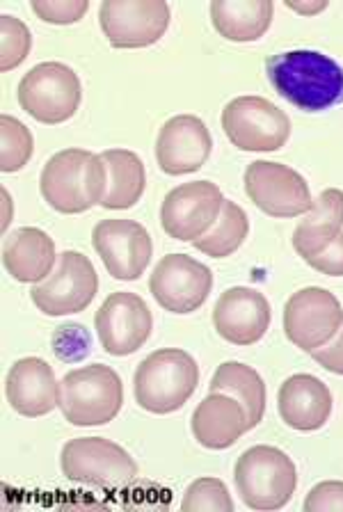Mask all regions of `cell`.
Returning <instances> with one entry per match:
<instances>
[{
    "label": "cell",
    "mask_w": 343,
    "mask_h": 512,
    "mask_svg": "<svg viewBox=\"0 0 343 512\" xmlns=\"http://www.w3.org/2000/svg\"><path fill=\"white\" fill-rule=\"evenodd\" d=\"M245 192L270 218H298L309 213L314 204L302 174L273 160H254L247 165Z\"/></svg>",
    "instance_id": "10"
},
{
    "label": "cell",
    "mask_w": 343,
    "mask_h": 512,
    "mask_svg": "<svg viewBox=\"0 0 343 512\" xmlns=\"http://www.w3.org/2000/svg\"><path fill=\"white\" fill-rule=\"evenodd\" d=\"M92 245L108 275L119 282H135L151 261L149 231L133 220H101L92 231Z\"/></svg>",
    "instance_id": "15"
},
{
    "label": "cell",
    "mask_w": 343,
    "mask_h": 512,
    "mask_svg": "<svg viewBox=\"0 0 343 512\" xmlns=\"http://www.w3.org/2000/svg\"><path fill=\"white\" fill-rule=\"evenodd\" d=\"M311 268L323 272V275L330 277H343V234L332 240L330 245L325 247L314 256L305 259Z\"/></svg>",
    "instance_id": "33"
},
{
    "label": "cell",
    "mask_w": 343,
    "mask_h": 512,
    "mask_svg": "<svg viewBox=\"0 0 343 512\" xmlns=\"http://www.w3.org/2000/svg\"><path fill=\"white\" fill-rule=\"evenodd\" d=\"M307 512H343V483L341 480H325L311 487L305 499Z\"/></svg>",
    "instance_id": "32"
},
{
    "label": "cell",
    "mask_w": 343,
    "mask_h": 512,
    "mask_svg": "<svg viewBox=\"0 0 343 512\" xmlns=\"http://www.w3.org/2000/svg\"><path fill=\"white\" fill-rule=\"evenodd\" d=\"M0 170L3 172H19L33 158L35 140L30 128L10 115L0 117Z\"/></svg>",
    "instance_id": "28"
},
{
    "label": "cell",
    "mask_w": 343,
    "mask_h": 512,
    "mask_svg": "<svg viewBox=\"0 0 343 512\" xmlns=\"http://www.w3.org/2000/svg\"><path fill=\"white\" fill-rule=\"evenodd\" d=\"M106 165V192L101 206L110 211H124L140 202L147 186L145 163L129 149H108L99 154Z\"/></svg>",
    "instance_id": "25"
},
{
    "label": "cell",
    "mask_w": 343,
    "mask_h": 512,
    "mask_svg": "<svg viewBox=\"0 0 343 512\" xmlns=\"http://www.w3.org/2000/svg\"><path fill=\"white\" fill-rule=\"evenodd\" d=\"M3 263L10 275L23 284H39L58 263L55 243L46 231L21 227L5 238Z\"/></svg>",
    "instance_id": "22"
},
{
    "label": "cell",
    "mask_w": 343,
    "mask_h": 512,
    "mask_svg": "<svg viewBox=\"0 0 343 512\" xmlns=\"http://www.w3.org/2000/svg\"><path fill=\"white\" fill-rule=\"evenodd\" d=\"M213 272L188 254H167L154 268L149 291L165 311L193 314L209 298Z\"/></svg>",
    "instance_id": "12"
},
{
    "label": "cell",
    "mask_w": 343,
    "mask_h": 512,
    "mask_svg": "<svg viewBox=\"0 0 343 512\" xmlns=\"http://www.w3.org/2000/svg\"><path fill=\"white\" fill-rule=\"evenodd\" d=\"M247 430L250 426H247L245 407L222 391H211L193 414V435L211 451L234 446Z\"/></svg>",
    "instance_id": "21"
},
{
    "label": "cell",
    "mask_w": 343,
    "mask_h": 512,
    "mask_svg": "<svg viewBox=\"0 0 343 512\" xmlns=\"http://www.w3.org/2000/svg\"><path fill=\"white\" fill-rule=\"evenodd\" d=\"M213 325L222 339L234 346H252L270 327L266 295L247 286H234L220 295L213 309Z\"/></svg>",
    "instance_id": "18"
},
{
    "label": "cell",
    "mask_w": 343,
    "mask_h": 512,
    "mask_svg": "<svg viewBox=\"0 0 343 512\" xmlns=\"http://www.w3.org/2000/svg\"><path fill=\"white\" fill-rule=\"evenodd\" d=\"M197 382L199 368L193 355L179 348L156 350L135 371V400L151 414H172L188 403Z\"/></svg>",
    "instance_id": "3"
},
{
    "label": "cell",
    "mask_w": 343,
    "mask_h": 512,
    "mask_svg": "<svg viewBox=\"0 0 343 512\" xmlns=\"http://www.w3.org/2000/svg\"><path fill=\"white\" fill-rule=\"evenodd\" d=\"M270 0H213L211 21L229 42H257L273 23Z\"/></svg>",
    "instance_id": "24"
},
{
    "label": "cell",
    "mask_w": 343,
    "mask_h": 512,
    "mask_svg": "<svg viewBox=\"0 0 343 512\" xmlns=\"http://www.w3.org/2000/svg\"><path fill=\"white\" fill-rule=\"evenodd\" d=\"M3 199H5V206L10 208V195H7V190H3ZM7 227H10V211H7L5 220H3V229H7Z\"/></svg>",
    "instance_id": "36"
},
{
    "label": "cell",
    "mask_w": 343,
    "mask_h": 512,
    "mask_svg": "<svg viewBox=\"0 0 343 512\" xmlns=\"http://www.w3.org/2000/svg\"><path fill=\"white\" fill-rule=\"evenodd\" d=\"M343 325V307L334 293L318 286L300 288L284 309V332L295 348L314 352L323 348Z\"/></svg>",
    "instance_id": "11"
},
{
    "label": "cell",
    "mask_w": 343,
    "mask_h": 512,
    "mask_svg": "<svg viewBox=\"0 0 343 512\" xmlns=\"http://www.w3.org/2000/svg\"><path fill=\"white\" fill-rule=\"evenodd\" d=\"M5 394L14 412L35 419L58 407L60 382H55L53 368L44 359L26 357L7 373Z\"/></svg>",
    "instance_id": "19"
},
{
    "label": "cell",
    "mask_w": 343,
    "mask_h": 512,
    "mask_svg": "<svg viewBox=\"0 0 343 512\" xmlns=\"http://www.w3.org/2000/svg\"><path fill=\"white\" fill-rule=\"evenodd\" d=\"M83 90L76 71L62 62H42L19 83V103L42 124H62L76 115Z\"/></svg>",
    "instance_id": "6"
},
{
    "label": "cell",
    "mask_w": 343,
    "mask_h": 512,
    "mask_svg": "<svg viewBox=\"0 0 343 512\" xmlns=\"http://www.w3.org/2000/svg\"><path fill=\"white\" fill-rule=\"evenodd\" d=\"M213 138L202 119L177 115L167 119L156 140V160L165 174L179 176L202 170L211 156Z\"/></svg>",
    "instance_id": "17"
},
{
    "label": "cell",
    "mask_w": 343,
    "mask_h": 512,
    "mask_svg": "<svg viewBox=\"0 0 343 512\" xmlns=\"http://www.w3.org/2000/svg\"><path fill=\"white\" fill-rule=\"evenodd\" d=\"M277 407L286 426L302 432L318 430L332 414V391L314 375H291L279 387Z\"/></svg>",
    "instance_id": "20"
},
{
    "label": "cell",
    "mask_w": 343,
    "mask_h": 512,
    "mask_svg": "<svg viewBox=\"0 0 343 512\" xmlns=\"http://www.w3.org/2000/svg\"><path fill=\"white\" fill-rule=\"evenodd\" d=\"M211 391L234 396L245 407L250 430L257 428L266 414V384L252 366L241 362L220 364L211 380Z\"/></svg>",
    "instance_id": "26"
},
{
    "label": "cell",
    "mask_w": 343,
    "mask_h": 512,
    "mask_svg": "<svg viewBox=\"0 0 343 512\" xmlns=\"http://www.w3.org/2000/svg\"><path fill=\"white\" fill-rule=\"evenodd\" d=\"M99 23L115 48H145L165 35L170 5L163 0H106L99 7Z\"/></svg>",
    "instance_id": "13"
},
{
    "label": "cell",
    "mask_w": 343,
    "mask_h": 512,
    "mask_svg": "<svg viewBox=\"0 0 343 512\" xmlns=\"http://www.w3.org/2000/svg\"><path fill=\"white\" fill-rule=\"evenodd\" d=\"M343 229V192L327 188L314 199L309 213L293 231V247L302 259L318 254L341 234Z\"/></svg>",
    "instance_id": "23"
},
{
    "label": "cell",
    "mask_w": 343,
    "mask_h": 512,
    "mask_svg": "<svg viewBox=\"0 0 343 512\" xmlns=\"http://www.w3.org/2000/svg\"><path fill=\"white\" fill-rule=\"evenodd\" d=\"M236 487L247 508L279 510L293 499L298 471L275 446H252L236 462Z\"/></svg>",
    "instance_id": "5"
},
{
    "label": "cell",
    "mask_w": 343,
    "mask_h": 512,
    "mask_svg": "<svg viewBox=\"0 0 343 512\" xmlns=\"http://www.w3.org/2000/svg\"><path fill=\"white\" fill-rule=\"evenodd\" d=\"M0 39H3V48H0V69L10 71L28 58L30 48H33V35L26 23L17 16L3 14L0 16Z\"/></svg>",
    "instance_id": "30"
},
{
    "label": "cell",
    "mask_w": 343,
    "mask_h": 512,
    "mask_svg": "<svg viewBox=\"0 0 343 512\" xmlns=\"http://www.w3.org/2000/svg\"><path fill=\"white\" fill-rule=\"evenodd\" d=\"M275 92L305 112H323L343 101V67L318 51L277 53L266 62Z\"/></svg>",
    "instance_id": "1"
},
{
    "label": "cell",
    "mask_w": 343,
    "mask_h": 512,
    "mask_svg": "<svg viewBox=\"0 0 343 512\" xmlns=\"http://www.w3.org/2000/svg\"><path fill=\"white\" fill-rule=\"evenodd\" d=\"M311 357H314V362L321 364L325 371L343 375V325L323 348L311 352Z\"/></svg>",
    "instance_id": "34"
},
{
    "label": "cell",
    "mask_w": 343,
    "mask_h": 512,
    "mask_svg": "<svg viewBox=\"0 0 343 512\" xmlns=\"http://www.w3.org/2000/svg\"><path fill=\"white\" fill-rule=\"evenodd\" d=\"M183 512H234V501H231L227 485L220 478H197L195 483L188 485L181 503Z\"/></svg>",
    "instance_id": "29"
},
{
    "label": "cell",
    "mask_w": 343,
    "mask_h": 512,
    "mask_svg": "<svg viewBox=\"0 0 343 512\" xmlns=\"http://www.w3.org/2000/svg\"><path fill=\"white\" fill-rule=\"evenodd\" d=\"M225 204L220 188L211 181H190L167 192L161 206V222L165 234L181 240V243H195L209 231Z\"/></svg>",
    "instance_id": "14"
},
{
    "label": "cell",
    "mask_w": 343,
    "mask_h": 512,
    "mask_svg": "<svg viewBox=\"0 0 343 512\" xmlns=\"http://www.w3.org/2000/svg\"><path fill=\"white\" fill-rule=\"evenodd\" d=\"M30 7L46 23L69 26V23L83 19L85 12L90 10V3L87 0H33Z\"/></svg>",
    "instance_id": "31"
},
{
    "label": "cell",
    "mask_w": 343,
    "mask_h": 512,
    "mask_svg": "<svg viewBox=\"0 0 343 512\" xmlns=\"http://www.w3.org/2000/svg\"><path fill=\"white\" fill-rule=\"evenodd\" d=\"M124 405L122 378L110 366L92 364L69 371L60 382L58 407L71 426H106Z\"/></svg>",
    "instance_id": "4"
},
{
    "label": "cell",
    "mask_w": 343,
    "mask_h": 512,
    "mask_svg": "<svg viewBox=\"0 0 343 512\" xmlns=\"http://www.w3.org/2000/svg\"><path fill=\"white\" fill-rule=\"evenodd\" d=\"M247 234H250L247 213L236 202L225 199L218 220L202 238L195 240V247L199 252L213 256V259H225L245 243Z\"/></svg>",
    "instance_id": "27"
},
{
    "label": "cell",
    "mask_w": 343,
    "mask_h": 512,
    "mask_svg": "<svg viewBox=\"0 0 343 512\" xmlns=\"http://www.w3.org/2000/svg\"><path fill=\"white\" fill-rule=\"evenodd\" d=\"M94 325L106 352L126 357L145 346L154 327V318L140 295L119 291L101 304Z\"/></svg>",
    "instance_id": "16"
},
{
    "label": "cell",
    "mask_w": 343,
    "mask_h": 512,
    "mask_svg": "<svg viewBox=\"0 0 343 512\" xmlns=\"http://www.w3.org/2000/svg\"><path fill=\"white\" fill-rule=\"evenodd\" d=\"M222 128L241 151H277L291 135L284 110L263 96H238L222 110Z\"/></svg>",
    "instance_id": "9"
},
{
    "label": "cell",
    "mask_w": 343,
    "mask_h": 512,
    "mask_svg": "<svg viewBox=\"0 0 343 512\" xmlns=\"http://www.w3.org/2000/svg\"><path fill=\"white\" fill-rule=\"evenodd\" d=\"M327 5H330L327 0H318V3H291V0H286V7H289V10L298 14H307V16L327 10Z\"/></svg>",
    "instance_id": "35"
},
{
    "label": "cell",
    "mask_w": 343,
    "mask_h": 512,
    "mask_svg": "<svg viewBox=\"0 0 343 512\" xmlns=\"http://www.w3.org/2000/svg\"><path fill=\"white\" fill-rule=\"evenodd\" d=\"M39 190L58 213H85L101 204L103 192H106V165L101 156L92 151H58L44 165Z\"/></svg>",
    "instance_id": "2"
},
{
    "label": "cell",
    "mask_w": 343,
    "mask_h": 512,
    "mask_svg": "<svg viewBox=\"0 0 343 512\" xmlns=\"http://www.w3.org/2000/svg\"><path fill=\"white\" fill-rule=\"evenodd\" d=\"M62 474L74 483L92 487H126L138 476L129 451L103 437H78L60 455Z\"/></svg>",
    "instance_id": "7"
},
{
    "label": "cell",
    "mask_w": 343,
    "mask_h": 512,
    "mask_svg": "<svg viewBox=\"0 0 343 512\" xmlns=\"http://www.w3.org/2000/svg\"><path fill=\"white\" fill-rule=\"evenodd\" d=\"M99 277L85 254L67 250L58 256L53 272L33 286L30 298L46 316H69L85 311L97 298Z\"/></svg>",
    "instance_id": "8"
}]
</instances>
